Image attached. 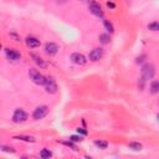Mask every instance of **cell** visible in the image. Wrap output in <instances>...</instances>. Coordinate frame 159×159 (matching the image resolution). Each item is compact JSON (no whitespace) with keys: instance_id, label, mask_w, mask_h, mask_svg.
I'll return each mask as SVG.
<instances>
[{"instance_id":"obj_16","label":"cell","mask_w":159,"mask_h":159,"mask_svg":"<svg viewBox=\"0 0 159 159\" xmlns=\"http://www.w3.org/2000/svg\"><path fill=\"white\" fill-rule=\"evenodd\" d=\"M40 157H41L42 159H47V158L52 157V152H51L50 149H46V148H43V149L40 152Z\"/></svg>"},{"instance_id":"obj_11","label":"cell","mask_w":159,"mask_h":159,"mask_svg":"<svg viewBox=\"0 0 159 159\" xmlns=\"http://www.w3.org/2000/svg\"><path fill=\"white\" fill-rule=\"evenodd\" d=\"M26 45H27V47H30V48H36V47H40L41 42H40L39 39H36V37H34V36H27V37H26Z\"/></svg>"},{"instance_id":"obj_14","label":"cell","mask_w":159,"mask_h":159,"mask_svg":"<svg viewBox=\"0 0 159 159\" xmlns=\"http://www.w3.org/2000/svg\"><path fill=\"white\" fill-rule=\"evenodd\" d=\"M14 139H19V140L29 142V143H34L35 142V138L34 137H29V135H15Z\"/></svg>"},{"instance_id":"obj_15","label":"cell","mask_w":159,"mask_h":159,"mask_svg":"<svg viewBox=\"0 0 159 159\" xmlns=\"http://www.w3.org/2000/svg\"><path fill=\"white\" fill-rule=\"evenodd\" d=\"M94 145L97 148H99V149H106L108 147V143L106 140H103V139H96L94 140Z\"/></svg>"},{"instance_id":"obj_18","label":"cell","mask_w":159,"mask_h":159,"mask_svg":"<svg viewBox=\"0 0 159 159\" xmlns=\"http://www.w3.org/2000/svg\"><path fill=\"white\" fill-rule=\"evenodd\" d=\"M98 39H99V42H102V43H108L111 41V37L108 34H101L98 36Z\"/></svg>"},{"instance_id":"obj_21","label":"cell","mask_w":159,"mask_h":159,"mask_svg":"<svg viewBox=\"0 0 159 159\" xmlns=\"http://www.w3.org/2000/svg\"><path fill=\"white\" fill-rule=\"evenodd\" d=\"M70 140H72L73 143H77V142H82L83 138H82L81 134H80V135H71V137H70Z\"/></svg>"},{"instance_id":"obj_10","label":"cell","mask_w":159,"mask_h":159,"mask_svg":"<svg viewBox=\"0 0 159 159\" xmlns=\"http://www.w3.org/2000/svg\"><path fill=\"white\" fill-rule=\"evenodd\" d=\"M102 56H103V50L99 48V47H96V48H93V50L89 52V60L93 61V62L99 61V60L102 58Z\"/></svg>"},{"instance_id":"obj_2","label":"cell","mask_w":159,"mask_h":159,"mask_svg":"<svg viewBox=\"0 0 159 159\" xmlns=\"http://www.w3.org/2000/svg\"><path fill=\"white\" fill-rule=\"evenodd\" d=\"M140 73H142V77L147 81V80H152L155 75V68L152 63H145L142 66V70H140Z\"/></svg>"},{"instance_id":"obj_4","label":"cell","mask_w":159,"mask_h":159,"mask_svg":"<svg viewBox=\"0 0 159 159\" xmlns=\"http://www.w3.org/2000/svg\"><path fill=\"white\" fill-rule=\"evenodd\" d=\"M27 119V113L22 108H16L12 114V122L14 123H22Z\"/></svg>"},{"instance_id":"obj_3","label":"cell","mask_w":159,"mask_h":159,"mask_svg":"<svg viewBox=\"0 0 159 159\" xmlns=\"http://www.w3.org/2000/svg\"><path fill=\"white\" fill-rule=\"evenodd\" d=\"M45 89H46V92L47 93H50V94H53V93H56L57 92V83H56V81H55V78L53 77H51V76H48V77H46V82H45Z\"/></svg>"},{"instance_id":"obj_7","label":"cell","mask_w":159,"mask_h":159,"mask_svg":"<svg viewBox=\"0 0 159 159\" xmlns=\"http://www.w3.org/2000/svg\"><path fill=\"white\" fill-rule=\"evenodd\" d=\"M71 61L75 63V65H78V66H82L87 62V58L83 53H80V52H73L71 55Z\"/></svg>"},{"instance_id":"obj_27","label":"cell","mask_w":159,"mask_h":159,"mask_svg":"<svg viewBox=\"0 0 159 159\" xmlns=\"http://www.w3.org/2000/svg\"><path fill=\"white\" fill-rule=\"evenodd\" d=\"M158 118H159V114H158Z\"/></svg>"},{"instance_id":"obj_25","label":"cell","mask_w":159,"mask_h":159,"mask_svg":"<svg viewBox=\"0 0 159 159\" xmlns=\"http://www.w3.org/2000/svg\"><path fill=\"white\" fill-rule=\"evenodd\" d=\"M144 81H145V80L142 77V78L139 80V82H138V86H139V88H140V89H143V88H144Z\"/></svg>"},{"instance_id":"obj_22","label":"cell","mask_w":159,"mask_h":159,"mask_svg":"<svg viewBox=\"0 0 159 159\" xmlns=\"http://www.w3.org/2000/svg\"><path fill=\"white\" fill-rule=\"evenodd\" d=\"M1 149L4 152H7V153H15V149L11 147H7V145H1Z\"/></svg>"},{"instance_id":"obj_12","label":"cell","mask_w":159,"mask_h":159,"mask_svg":"<svg viewBox=\"0 0 159 159\" xmlns=\"http://www.w3.org/2000/svg\"><path fill=\"white\" fill-rule=\"evenodd\" d=\"M31 58H32V60H34V62H35L37 66H40L41 68H45V67H46L45 61H43L40 56H37V55H35V53H31Z\"/></svg>"},{"instance_id":"obj_1","label":"cell","mask_w":159,"mask_h":159,"mask_svg":"<svg viewBox=\"0 0 159 159\" xmlns=\"http://www.w3.org/2000/svg\"><path fill=\"white\" fill-rule=\"evenodd\" d=\"M29 77L35 84H39V86H43L45 82H46V77L43 75H41L36 68H30L29 70Z\"/></svg>"},{"instance_id":"obj_13","label":"cell","mask_w":159,"mask_h":159,"mask_svg":"<svg viewBox=\"0 0 159 159\" xmlns=\"http://www.w3.org/2000/svg\"><path fill=\"white\" fill-rule=\"evenodd\" d=\"M150 92L153 94L159 93V81L158 80H154V81L150 82Z\"/></svg>"},{"instance_id":"obj_23","label":"cell","mask_w":159,"mask_h":159,"mask_svg":"<svg viewBox=\"0 0 159 159\" xmlns=\"http://www.w3.org/2000/svg\"><path fill=\"white\" fill-rule=\"evenodd\" d=\"M77 133L81 134V135H87V134H88V132H87L84 128H81V127L77 128Z\"/></svg>"},{"instance_id":"obj_9","label":"cell","mask_w":159,"mask_h":159,"mask_svg":"<svg viewBox=\"0 0 159 159\" xmlns=\"http://www.w3.org/2000/svg\"><path fill=\"white\" fill-rule=\"evenodd\" d=\"M45 52H46L48 56L56 55V53L58 52V46H57V43H55V42H47V43L45 45Z\"/></svg>"},{"instance_id":"obj_5","label":"cell","mask_w":159,"mask_h":159,"mask_svg":"<svg viewBox=\"0 0 159 159\" xmlns=\"http://www.w3.org/2000/svg\"><path fill=\"white\" fill-rule=\"evenodd\" d=\"M88 9H89V12H91V14H93L94 16H97V17H103L102 7H101V5H99L97 1L91 0V1H89V4H88Z\"/></svg>"},{"instance_id":"obj_8","label":"cell","mask_w":159,"mask_h":159,"mask_svg":"<svg viewBox=\"0 0 159 159\" xmlns=\"http://www.w3.org/2000/svg\"><path fill=\"white\" fill-rule=\"evenodd\" d=\"M5 56L10 61H17L21 58V53L15 48H5Z\"/></svg>"},{"instance_id":"obj_26","label":"cell","mask_w":159,"mask_h":159,"mask_svg":"<svg viewBox=\"0 0 159 159\" xmlns=\"http://www.w3.org/2000/svg\"><path fill=\"white\" fill-rule=\"evenodd\" d=\"M107 6L111 7V9H114V7H116V5H114L112 1H107Z\"/></svg>"},{"instance_id":"obj_24","label":"cell","mask_w":159,"mask_h":159,"mask_svg":"<svg viewBox=\"0 0 159 159\" xmlns=\"http://www.w3.org/2000/svg\"><path fill=\"white\" fill-rule=\"evenodd\" d=\"M145 58H147V56H145V55H140V56H138V57H137L135 62H137V63H142V62H143Z\"/></svg>"},{"instance_id":"obj_19","label":"cell","mask_w":159,"mask_h":159,"mask_svg":"<svg viewBox=\"0 0 159 159\" xmlns=\"http://www.w3.org/2000/svg\"><path fill=\"white\" fill-rule=\"evenodd\" d=\"M128 147L130 148V149H133V150H142V148H143V145L140 144V143H137V142H132V143H129L128 144Z\"/></svg>"},{"instance_id":"obj_6","label":"cell","mask_w":159,"mask_h":159,"mask_svg":"<svg viewBox=\"0 0 159 159\" xmlns=\"http://www.w3.org/2000/svg\"><path fill=\"white\" fill-rule=\"evenodd\" d=\"M48 113V107L47 106H39L35 108L34 113H32V118L35 120H39V119H42L43 117H46Z\"/></svg>"},{"instance_id":"obj_17","label":"cell","mask_w":159,"mask_h":159,"mask_svg":"<svg viewBox=\"0 0 159 159\" xmlns=\"http://www.w3.org/2000/svg\"><path fill=\"white\" fill-rule=\"evenodd\" d=\"M103 25H104V29L109 32V34H112L113 31H114V27H113V24L109 21V20H104L103 21Z\"/></svg>"},{"instance_id":"obj_20","label":"cell","mask_w":159,"mask_h":159,"mask_svg":"<svg viewBox=\"0 0 159 159\" xmlns=\"http://www.w3.org/2000/svg\"><path fill=\"white\" fill-rule=\"evenodd\" d=\"M148 30H150V31H159V22L158 21H153V22L148 24Z\"/></svg>"}]
</instances>
